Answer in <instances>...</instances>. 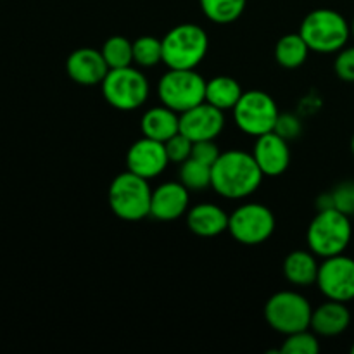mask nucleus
Instances as JSON below:
<instances>
[{"instance_id":"obj_1","label":"nucleus","mask_w":354,"mask_h":354,"mask_svg":"<svg viewBox=\"0 0 354 354\" xmlns=\"http://www.w3.org/2000/svg\"><path fill=\"white\" fill-rule=\"evenodd\" d=\"M263 176L252 154L227 151L221 152L211 168V189L225 199L241 201L259 189Z\"/></svg>"},{"instance_id":"obj_2","label":"nucleus","mask_w":354,"mask_h":354,"mask_svg":"<svg viewBox=\"0 0 354 354\" xmlns=\"http://www.w3.org/2000/svg\"><path fill=\"white\" fill-rule=\"evenodd\" d=\"M299 33L311 52L337 54L351 38V23L334 9H315L303 19Z\"/></svg>"},{"instance_id":"obj_3","label":"nucleus","mask_w":354,"mask_h":354,"mask_svg":"<svg viewBox=\"0 0 354 354\" xmlns=\"http://www.w3.org/2000/svg\"><path fill=\"white\" fill-rule=\"evenodd\" d=\"M207 50L209 37L199 24H176L162 38V62L171 69H196Z\"/></svg>"},{"instance_id":"obj_4","label":"nucleus","mask_w":354,"mask_h":354,"mask_svg":"<svg viewBox=\"0 0 354 354\" xmlns=\"http://www.w3.org/2000/svg\"><path fill=\"white\" fill-rule=\"evenodd\" d=\"M351 237V216L341 213L335 207L318 211L306 232L310 251L324 259L342 254L348 249Z\"/></svg>"},{"instance_id":"obj_5","label":"nucleus","mask_w":354,"mask_h":354,"mask_svg":"<svg viewBox=\"0 0 354 354\" xmlns=\"http://www.w3.org/2000/svg\"><path fill=\"white\" fill-rule=\"evenodd\" d=\"M151 197L149 180L128 169L114 176L107 192L111 211L123 221H140L151 216Z\"/></svg>"},{"instance_id":"obj_6","label":"nucleus","mask_w":354,"mask_h":354,"mask_svg":"<svg viewBox=\"0 0 354 354\" xmlns=\"http://www.w3.org/2000/svg\"><path fill=\"white\" fill-rule=\"evenodd\" d=\"M158 97L161 104L182 114L206 100V80L196 69H171L159 78Z\"/></svg>"},{"instance_id":"obj_7","label":"nucleus","mask_w":354,"mask_h":354,"mask_svg":"<svg viewBox=\"0 0 354 354\" xmlns=\"http://www.w3.org/2000/svg\"><path fill=\"white\" fill-rule=\"evenodd\" d=\"M102 95L111 107L118 111H135L149 99V80L144 73L133 66L109 69L104 82L100 83Z\"/></svg>"},{"instance_id":"obj_8","label":"nucleus","mask_w":354,"mask_h":354,"mask_svg":"<svg viewBox=\"0 0 354 354\" xmlns=\"http://www.w3.org/2000/svg\"><path fill=\"white\" fill-rule=\"evenodd\" d=\"M310 301L296 290H280L273 294L265 304L266 324L282 335L308 330L311 324Z\"/></svg>"},{"instance_id":"obj_9","label":"nucleus","mask_w":354,"mask_h":354,"mask_svg":"<svg viewBox=\"0 0 354 354\" xmlns=\"http://www.w3.org/2000/svg\"><path fill=\"white\" fill-rule=\"evenodd\" d=\"M280 111L275 99L263 90H249L242 93L234 107V120L239 130L251 137L275 131Z\"/></svg>"},{"instance_id":"obj_10","label":"nucleus","mask_w":354,"mask_h":354,"mask_svg":"<svg viewBox=\"0 0 354 354\" xmlns=\"http://www.w3.org/2000/svg\"><path fill=\"white\" fill-rule=\"evenodd\" d=\"M275 232V214L259 203H245L235 207L228 220V234L244 245H259Z\"/></svg>"},{"instance_id":"obj_11","label":"nucleus","mask_w":354,"mask_h":354,"mask_svg":"<svg viewBox=\"0 0 354 354\" xmlns=\"http://www.w3.org/2000/svg\"><path fill=\"white\" fill-rule=\"evenodd\" d=\"M317 286L327 299L351 303L354 301V259L344 252L325 258L320 263Z\"/></svg>"},{"instance_id":"obj_12","label":"nucleus","mask_w":354,"mask_h":354,"mask_svg":"<svg viewBox=\"0 0 354 354\" xmlns=\"http://www.w3.org/2000/svg\"><path fill=\"white\" fill-rule=\"evenodd\" d=\"M225 128V111L204 100L199 106L180 114V133L192 142L216 140Z\"/></svg>"},{"instance_id":"obj_13","label":"nucleus","mask_w":354,"mask_h":354,"mask_svg":"<svg viewBox=\"0 0 354 354\" xmlns=\"http://www.w3.org/2000/svg\"><path fill=\"white\" fill-rule=\"evenodd\" d=\"M169 165L166 147L162 142L152 140L149 137L138 138L130 145L127 152L128 171L142 176L145 180L158 178Z\"/></svg>"},{"instance_id":"obj_14","label":"nucleus","mask_w":354,"mask_h":354,"mask_svg":"<svg viewBox=\"0 0 354 354\" xmlns=\"http://www.w3.org/2000/svg\"><path fill=\"white\" fill-rule=\"evenodd\" d=\"M252 158L256 159L265 176L283 175L290 165L289 140L280 137L277 131L256 137Z\"/></svg>"},{"instance_id":"obj_15","label":"nucleus","mask_w":354,"mask_h":354,"mask_svg":"<svg viewBox=\"0 0 354 354\" xmlns=\"http://www.w3.org/2000/svg\"><path fill=\"white\" fill-rule=\"evenodd\" d=\"M66 71L75 83L83 86L100 85L109 73L102 52L92 47L76 48L66 61Z\"/></svg>"},{"instance_id":"obj_16","label":"nucleus","mask_w":354,"mask_h":354,"mask_svg":"<svg viewBox=\"0 0 354 354\" xmlns=\"http://www.w3.org/2000/svg\"><path fill=\"white\" fill-rule=\"evenodd\" d=\"M190 190L182 182H165L152 190L151 216L158 221H175L189 211Z\"/></svg>"},{"instance_id":"obj_17","label":"nucleus","mask_w":354,"mask_h":354,"mask_svg":"<svg viewBox=\"0 0 354 354\" xmlns=\"http://www.w3.org/2000/svg\"><path fill=\"white\" fill-rule=\"evenodd\" d=\"M187 227L197 237L211 239L228 232V220L230 214L223 207L213 203L196 204L185 214Z\"/></svg>"},{"instance_id":"obj_18","label":"nucleus","mask_w":354,"mask_h":354,"mask_svg":"<svg viewBox=\"0 0 354 354\" xmlns=\"http://www.w3.org/2000/svg\"><path fill=\"white\" fill-rule=\"evenodd\" d=\"M349 324H351V313L346 303L327 299L317 310H313L310 328L320 337H337L348 330Z\"/></svg>"},{"instance_id":"obj_19","label":"nucleus","mask_w":354,"mask_h":354,"mask_svg":"<svg viewBox=\"0 0 354 354\" xmlns=\"http://www.w3.org/2000/svg\"><path fill=\"white\" fill-rule=\"evenodd\" d=\"M140 130L144 137L152 138L165 144L166 140L180 131V114L173 109L162 106L151 107L144 113L140 120Z\"/></svg>"},{"instance_id":"obj_20","label":"nucleus","mask_w":354,"mask_h":354,"mask_svg":"<svg viewBox=\"0 0 354 354\" xmlns=\"http://www.w3.org/2000/svg\"><path fill=\"white\" fill-rule=\"evenodd\" d=\"M318 256L313 251H292L283 259L282 272L287 282H290L296 287H311L317 283L318 270Z\"/></svg>"},{"instance_id":"obj_21","label":"nucleus","mask_w":354,"mask_h":354,"mask_svg":"<svg viewBox=\"0 0 354 354\" xmlns=\"http://www.w3.org/2000/svg\"><path fill=\"white\" fill-rule=\"evenodd\" d=\"M242 93L241 83L232 76H214L206 82V102L221 111H234Z\"/></svg>"},{"instance_id":"obj_22","label":"nucleus","mask_w":354,"mask_h":354,"mask_svg":"<svg viewBox=\"0 0 354 354\" xmlns=\"http://www.w3.org/2000/svg\"><path fill=\"white\" fill-rule=\"evenodd\" d=\"M310 47L301 37V33L283 35L275 45V59L282 68L297 69L306 62L310 55Z\"/></svg>"},{"instance_id":"obj_23","label":"nucleus","mask_w":354,"mask_h":354,"mask_svg":"<svg viewBox=\"0 0 354 354\" xmlns=\"http://www.w3.org/2000/svg\"><path fill=\"white\" fill-rule=\"evenodd\" d=\"M201 10L216 24L235 23L244 14L248 0H199Z\"/></svg>"},{"instance_id":"obj_24","label":"nucleus","mask_w":354,"mask_h":354,"mask_svg":"<svg viewBox=\"0 0 354 354\" xmlns=\"http://www.w3.org/2000/svg\"><path fill=\"white\" fill-rule=\"evenodd\" d=\"M100 52H102L109 69L127 68V66L133 64V41L121 37V35L107 38Z\"/></svg>"},{"instance_id":"obj_25","label":"nucleus","mask_w":354,"mask_h":354,"mask_svg":"<svg viewBox=\"0 0 354 354\" xmlns=\"http://www.w3.org/2000/svg\"><path fill=\"white\" fill-rule=\"evenodd\" d=\"M180 182L190 190V192H201V190L211 187V166L189 158L180 165Z\"/></svg>"},{"instance_id":"obj_26","label":"nucleus","mask_w":354,"mask_h":354,"mask_svg":"<svg viewBox=\"0 0 354 354\" xmlns=\"http://www.w3.org/2000/svg\"><path fill=\"white\" fill-rule=\"evenodd\" d=\"M162 62V40L156 37H144L137 38L133 41V64L138 68H156Z\"/></svg>"},{"instance_id":"obj_27","label":"nucleus","mask_w":354,"mask_h":354,"mask_svg":"<svg viewBox=\"0 0 354 354\" xmlns=\"http://www.w3.org/2000/svg\"><path fill=\"white\" fill-rule=\"evenodd\" d=\"M320 351L318 335L311 328L286 335L280 353L282 354H317Z\"/></svg>"},{"instance_id":"obj_28","label":"nucleus","mask_w":354,"mask_h":354,"mask_svg":"<svg viewBox=\"0 0 354 354\" xmlns=\"http://www.w3.org/2000/svg\"><path fill=\"white\" fill-rule=\"evenodd\" d=\"M165 147H166V154H168L169 162L182 165L183 161H187V159L192 156L194 142L178 131V133L173 135L169 140L165 142Z\"/></svg>"},{"instance_id":"obj_29","label":"nucleus","mask_w":354,"mask_h":354,"mask_svg":"<svg viewBox=\"0 0 354 354\" xmlns=\"http://www.w3.org/2000/svg\"><path fill=\"white\" fill-rule=\"evenodd\" d=\"M330 194H332V203H334L335 209L348 214V216H353L354 214V182L353 180L339 183Z\"/></svg>"},{"instance_id":"obj_30","label":"nucleus","mask_w":354,"mask_h":354,"mask_svg":"<svg viewBox=\"0 0 354 354\" xmlns=\"http://www.w3.org/2000/svg\"><path fill=\"white\" fill-rule=\"evenodd\" d=\"M334 71L342 82L354 83V45L353 47H344L342 50L337 52Z\"/></svg>"},{"instance_id":"obj_31","label":"nucleus","mask_w":354,"mask_h":354,"mask_svg":"<svg viewBox=\"0 0 354 354\" xmlns=\"http://www.w3.org/2000/svg\"><path fill=\"white\" fill-rule=\"evenodd\" d=\"M220 149H218L216 142L214 140H201V142H194L192 147V156L190 158L197 159V161L204 162V165L211 166L216 162V159L220 158Z\"/></svg>"},{"instance_id":"obj_32","label":"nucleus","mask_w":354,"mask_h":354,"mask_svg":"<svg viewBox=\"0 0 354 354\" xmlns=\"http://www.w3.org/2000/svg\"><path fill=\"white\" fill-rule=\"evenodd\" d=\"M301 128H303V124H301L299 118L294 116V114H280L275 131L286 140H292V138L299 137Z\"/></svg>"},{"instance_id":"obj_33","label":"nucleus","mask_w":354,"mask_h":354,"mask_svg":"<svg viewBox=\"0 0 354 354\" xmlns=\"http://www.w3.org/2000/svg\"><path fill=\"white\" fill-rule=\"evenodd\" d=\"M351 37L354 38V17H353V21H351Z\"/></svg>"},{"instance_id":"obj_34","label":"nucleus","mask_w":354,"mask_h":354,"mask_svg":"<svg viewBox=\"0 0 354 354\" xmlns=\"http://www.w3.org/2000/svg\"><path fill=\"white\" fill-rule=\"evenodd\" d=\"M351 152H353V156H354V135H353V138H351Z\"/></svg>"},{"instance_id":"obj_35","label":"nucleus","mask_w":354,"mask_h":354,"mask_svg":"<svg viewBox=\"0 0 354 354\" xmlns=\"http://www.w3.org/2000/svg\"><path fill=\"white\" fill-rule=\"evenodd\" d=\"M351 353L354 354V344H353V348H351Z\"/></svg>"}]
</instances>
